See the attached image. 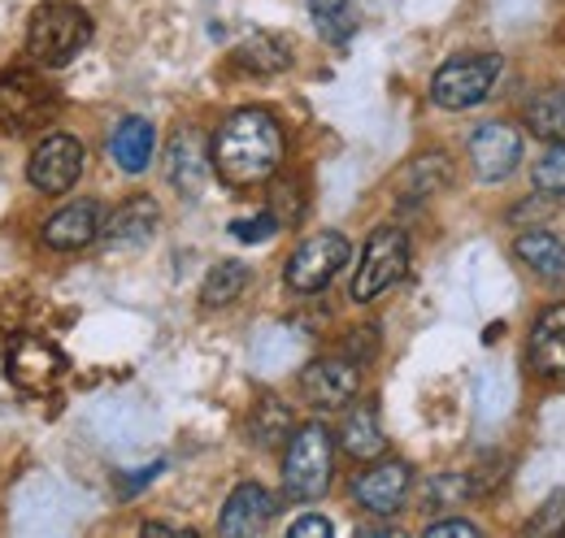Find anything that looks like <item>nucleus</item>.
<instances>
[{
	"mask_svg": "<svg viewBox=\"0 0 565 538\" xmlns=\"http://www.w3.org/2000/svg\"><path fill=\"white\" fill-rule=\"evenodd\" d=\"M356 535H396V526H356Z\"/></svg>",
	"mask_w": 565,
	"mask_h": 538,
	"instance_id": "473e14b6",
	"label": "nucleus"
},
{
	"mask_svg": "<svg viewBox=\"0 0 565 538\" xmlns=\"http://www.w3.org/2000/svg\"><path fill=\"white\" fill-rule=\"evenodd\" d=\"M291 430H296V426H291V412H287V404H279L275 396H270V400H262L257 408H253V426H248L253 443H262V448H275V443H282Z\"/></svg>",
	"mask_w": 565,
	"mask_h": 538,
	"instance_id": "393cba45",
	"label": "nucleus"
},
{
	"mask_svg": "<svg viewBox=\"0 0 565 538\" xmlns=\"http://www.w3.org/2000/svg\"><path fill=\"white\" fill-rule=\"evenodd\" d=\"M291 538H331L335 535V526L327 521V517H318V513H305V517H296L291 521V530H287Z\"/></svg>",
	"mask_w": 565,
	"mask_h": 538,
	"instance_id": "c85d7f7f",
	"label": "nucleus"
},
{
	"mask_svg": "<svg viewBox=\"0 0 565 538\" xmlns=\"http://www.w3.org/2000/svg\"><path fill=\"white\" fill-rule=\"evenodd\" d=\"M500 57L495 53H461L452 62L435 69L430 78V100L448 114H461V109H475L492 96L495 78H500Z\"/></svg>",
	"mask_w": 565,
	"mask_h": 538,
	"instance_id": "20e7f679",
	"label": "nucleus"
},
{
	"mask_svg": "<svg viewBox=\"0 0 565 538\" xmlns=\"http://www.w3.org/2000/svg\"><path fill=\"white\" fill-rule=\"evenodd\" d=\"M309 18L327 44H349L356 31L353 0H309Z\"/></svg>",
	"mask_w": 565,
	"mask_h": 538,
	"instance_id": "b1692460",
	"label": "nucleus"
},
{
	"mask_svg": "<svg viewBox=\"0 0 565 538\" xmlns=\"http://www.w3.org/2000/svg\"><path fill=\"white\" fill-rule=\"evenodd\" d=\"M522 122L540 139H553V143H565V87H544L526 100L522 109Z\"/></svg>",
	"mask_w": 565,
	"mask_h": 538,
	"instance_id": "412c9836",
	"label": "nucleus"
},
{
	"mask_svg": "<svg viewBox=\"0 0 565 538\" xmlns=\"http://www.w3.org/2000/svg\"><path fill=\"white\" fill-rule=\"evenodd\" d=\"M531 179H535V187H540V192L562 196L565 201V143H548V148H544V157L535 161Z\"/></svg>",
	"mask_w": 565,
	"mask_h": 538,
	"instance_id": "a878e982",
	"label": "nucleus"
},
{
	"mask_svg": "<svg viewBox=\"0 0 565 538\" xmlns=\"http://www.w3.org/2000/svg\"><path fill=\"white\" fill-rule=\"evenodd\" d=\"M157 222H161V208L152 196H131L122 204L105 226H100V239L105 248L114 252H131V248H143L152 235H157Z\"/></svg>",
	"mask_w": 565,
	"mask_h": 538,
	"instance_id": "2eb2a0df",
	"label": "nucleus"
},
{
	"mask_svg": "<svg viewBox=\"0 0 565 538\" xmlns=\"http://www.w3.org/2000/svg\"><path fill=\"white\" fill-rule=\"evenodd\" d=\"M300 391L305 400L322 412H335L344 404L356 400L361 391V369H356L353 356H318L313 365H305L300 374Z\"/></svg>",
	"mask_w": 565,
	"mask_h": 538,
	"instance_id": "1a4fd4ad",
	"label": "nucleus"
},
{
	"mask_svg": "<svg viewBox=\"0 0 565 538\" xmlns=\"http://www.w3.org/2000/svg\"><path fill=\"white\" fill-rule=\"evenodd\" d=\"M513 252L526 269H535L540 278H553V282H565V235L548 230V226H535L526 235L513 239Z\"/></svg>",
	"mask_w": 565,
	"mask_h": 538,
	"instance_id": "f3484780",
	"label": "nucleus"
},
{
	"mask_svg": "<svg viewBox=\"0 0 565 538\" xmlns=\"http://www.w3.org/2000/svg\"><path fill=\"white\" fill-rule=\"evenodd\" d=\"M340 266H349V239L340 230H318L287 257L282 278L296 295H318L340 273Z\"/></svg>",
	"mask_w": 565,
	"mask_h": 538,
	"instance_id": "423d86ee",
	"label": "nucleus"
},
{
	"mask_svg": "<svg viewBox=\"0 0 565 538\" xmlns=\"http://www.w3.org/2000/svg\"><path fill=\"white\" fill-rule=\"evenodd\" d=\"M87 40H92V18L71 0H49L31 13L26 53L40 66H66L87 49Z\"/></svg>",
	"mask_w": 565,
	"mask_h": 538,
	"instance_id": "7ed1b4c3",
	"label": "nucleus"
},
{
	"mask_svg": "<svg viewBox=\"0 0 565 538\" xmlns=\"http://www.w3.org/2000/svg\"><path fill=\"white\" fill-rule=\"evenodd\" d=\"M157 473H161V465H148V470H136V477H127V482H122V495H136V491H140L143 482H152Z\"/></svg>",
	"mask_w": 565,
	"mask_h": 538,
	"instance_id": "7c9ffc66",
	"label": "nucleus"
},
{
	"mask_svg": "<svg viewBox=\"0 0 565 538\" xmlns=\"http://www.w3.org/2000/svg\"><path fill=\"white\" fill-rule=\"evenodd\" d=\"M100 226H105L100 222V204L74 201L44 222V244L53 252H78V248H87V244L100 239Z\"/></svg>",
	"mask_w": 565,
	"mask_h": 538,
	"instance_id": "dca6fc26",
	"label": "nucleus"
},
{
	"mask_svg": "<svg viewBox=\"0 0 565 538\" xmlns=\"http://www.w3.org/2000/svg\"><path fill=\"white\" fill-rule=\"evenodd\" d=\"M40 109V87L31 74H9L0 78V122L4 127H22L31 122Z\"/></svg>",
	"mask_w": 565,
	"mask_h": 538,
	"instance_id": "4be33fe9",
	"label": "nucleus"
},
{
	"mask_svg": "<svg viewBox=\"0 0 565 538\" xmlns=\"http://www.w3.org/2000/svg\"><path fill=\"white\" fill-rule=\"evenodd\" d=\"M526 535H565V486L557 491V495L544 499V508L531 517Z\"/></svg>",
	"mask_w": 565,
	"mask_h": 538,
	"instance_id": "bb28decb",
	"label": "nucleus"
},
{
	"mask_svg": "<svg viewBox=\"0 0 565 538\" xmlns=\"http://www.w3.org/2000/svg\"><path fill=\"white\" fill-rule=\"evenodd\" d=\"M235 66L248 69V74H282V69L291 66V49H287V40H279V35L257 31V35H248L235 49Z\"/></svg>",
	"mask_w": 565,
	"mask_h": 538,
	"instance_id": "aec40b11",
	"label": "nucleus"
},
{
	"mask_svg": "<svg viewBox=\"0 0 565 538\" xmlns=\"http://www.w3.org/2000/svg\"><path fill=\"white\" fill-rule=\"evenodd\" d=\"M9 383L31 391V396H49L62 378H66V356L53 338H40V335H18L13 347H9Z\"/></svg>",
	"mask_w": 565,
	"mask_h": 538,
	"instance_id": "0eeeda50",
	"label": "nucleus"
},
{
	"mask_svg": "<svg viewBox=\"0 0 565 538\" xmlns=\"http://www.w3.org/2000/svg\"><path fill=\"white\" fill-rule=\"evenodd\" d=\"M244 287H248V266L244 261H217L201 282V304L205 309H226L244 295Z\"/></svg>",
	"mask_w": 565,
	"mask_h": 538,
	"instance_id": "5701e85b",
	"label": "nucleus"
},
{
	"mask_svg": "<svg viewBox=\"0 0 565 538\" xmlns=\"http://www.w3.org/2000/svg\"><path fill=\"white\" fill-rule=\"evenodd\" d=\"M409 482H414V473H409L405 461H383V465H374V470L356 473L353 495L365 513H374V517H392V513L405 504Z\"/></svg>",
	"mask_w": 565,
	"mask_h": 538,
	"instance_id": "ddd939ff",
	"label": "nucleus"
},
{
	"mask_svg": "<svg viewBox=\"0 0 565 538\" xmlns=\"http://www.w3.org/2000/svg\"><path fill=\"white\" fill-rule=\"evenodd\" d=\"M83 161H87L83 143H78L74 134L57 131V134H49V139L35 143V152H31V161H26V179H31L35 192H44V196H62V192H71L74 183H78Z\"/></svg>",
	"mask_w": 565,
	"mask_h": 538,
	"instance_id": "6e6552de",
	"label": "nucleus"
},
{
	"mask_svg": "<svg viewBox=\"0 0 565 538\" xmlns=\"http://www.w3.org/2000/svg\"><path fill=\"white\" fill-rule=\"evenodd\" d=\"M526 369L544 383H565V300L535 313L526 335Z\"/></svg>",
	"mask_w": 565,
	"mask_h": 538,
	"instance_id": "9d476101",
	"label": "nucleus"
},
{
	"mask_svg": "<svg viewBox=\"0 0 565 538\" xmlns=\"http://www.w3.org/2000/svg\"><path fill=\"white\" fill-rule=\"evenodd\" d=\"M470 165L479 174V183H500L518 170L522 161V131L509 122H483L479 131L470 134Z\"/></svg>",
	"mask_w": 565,
	"mask_h": 538,
	"instance_id": "9b49d317",
	"label": "nucleus"
},
{
	"mask_svg": "<svg viewBox=\"0 0 565 538\" xmlns=\"http://www.w3.org/2000/svg\"><path fill=\"white\" fill-rule=\"evenodd\" d=\"M340 448H344L353 461H379V456L387 452V439H383V426H379L374 404H353V408L344 412Z\"/></svg>",
	"mask_w": 565,
	"mask_h": 538,
	"instance_id": "6ab92c4d",
	"label": "nucleus"
},
{
	"mask_svg": "<svg viewBox=\"0 0 565 538\" xmlns=\"http://www.w3.org/2000/svg\"><path fill=\"white\" fill-rule=\"evenodd\" d=\"M279 230V213H257V217H239V222H231V235L239 239V244H266L270 235Z\"/></svg>",
	"mask_w": 565,
	"mask_h": 538,
	"instance_id": "cd10ccee",
	"label": "nucleus"
},
{
	"mask_svg": "<svg viewBox=\"0 0 565 538\" xmlns=\"http://www.w3.org/2000/svg\"><path fill=\"white\" fill-rule=\"evenodd\" d=\"M275 513H279V499H275L266 486H257V482H239V486L226 495V504H222L217 535H226V538L266 535V526L275 521Z\"/></svg>",
	"mask_w": 565,
	"mask_h": 538,
	"instance_id": "f8f14e48",
	"label": "nucleus"
},
{
	"mask_svg": "<svg viewBox=\"0 0 565 538\" xmlns=\"http://www.w3.org/2000/svg\"><path fill=\"white\" fill-rule=\"evenodd\" d=\"M143 535H179V538H188L192 530H188V526H170V521H143Z\"/></svg>",
	"mask_w": 565,
	"mask_h": 538,
	"instance_id": "2f4dec72",
	"label": "nucleus"
},
{
	"mask_svg": "<svg viewBox=\"0 0 565 538\" xmlns=\"http://www.w3.org/2000/svg\"><path fill=\"white\" fill-rule=\"evenodd\" d=\"M335 473V439L322 421L296 426L287 434V452H282V491L296 504H309L318 495H327Z\"/></svg>",
	"mask_w": 565,
	"mask_h": 538,
	"instance_id": "f03ea898",
	"label": "nucleus"
},
{
	"mask_svg": "<svg viewBox=\"0 0 565 538\" xmlns=\"http://www.w3.org/2000/svg\"><path fill=\"white\" fill-rule=\"evenodd\" d=\"M287 139L270 109H235L213 134V174L226 187H262L279 174Z\"/></svg>",
	"mask_w": 565,
	"mask_h": 538,
	"instance_id": "f257e3e1",
	"label": "nucleus"
},
{
	"mask_svg": "<svg viewBox=\"0 0 565 538\" xmlns=\"http://www.w3.org/2000/svg\"><path fill=\"white\" fill-rule=\"evenodd\" d=\"M210 152H205V139L201 131H179L166 148V179L179 196H201L205 179H210Z\"/></svg>",
	"mask_w": 565,
	"mask_h": 538,
	"instance_id": "4468645a",
	"label": "nucleus"
},
{
	"mask_svg": "<svg viewBox=\"0 0 565 538\" xmlns=\"http://www.w3.org/2000/svg\"><path fill=\"white\" fill-rule=\"evenodd\" d=\"M479 526L475 521H461V517H444V521H430L426 526V538H475Z\"/></svg>",
	"mask_w": 565,
	"mask_h": 538,
	"instance_id": "c756f323",
	"label": "nucleus"
},
{
	"mask_svg": "<svg viewBox=\"0 0 565 538\" xmlns=\"http://www.w3.org/2000/svg\"><path fill=\"white\" fill-rule=\"evenodd\" d=\"M405 269H409V235L401 226H379L365 239L361 266L353 273V300L356 304L379 300L387 287H396L405 278Z\"/></svg>",
	"mask_w": 565,
	"mask_h": 538,
	"instance_id": "39448f33",
	"label": "nucleus"
},
{
	"mask_svg": "<svg viewBox=\"0 0 565 538\" xmlns=\"http://www.w3.org/2000/svg\"><path fill=\"white\" fill-rule=\"evenodd\" d=\"M152 148H157V131L148 118H122L114 134H109V157L118 170L127 174H143L148 161H152Z\"/></svg>",
	"mask_w": 565,
	"mask_h": 538,
	"instance_id": "a211bd4d",
	"label": "nucleus"
}]
</instances>
